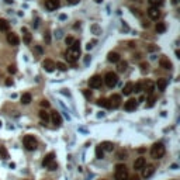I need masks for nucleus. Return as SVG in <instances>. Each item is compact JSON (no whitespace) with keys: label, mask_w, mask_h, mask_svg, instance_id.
<instances>
[{"label":"nucleus","mask_w":180,"mask_h":180,"mask_svg":"<svg viewBox=\"0 0 180 180\" xmlns=\"http://www.w3.org/2000/svg\"><path fill=\"white\" fill-rule=\"evenodd\" d=\"M7 42L11 45V47H17V45L20 44V40H18V37H17V34L8 33L7 34Z\"/></svg>","instance_id":"obj_9"},{"label":"nucleus","mask_w":180,"mask_h":180,"mask_svg":"<svg viewBox=\"0 0 180 180\" xmlns=\"http://www.w3.org/2000/svg\"><path fill=\"white\" fill-rule=\"evenodd\" d=\"M96 2H97V3H100V2H101V0H96Z\"/></svg>","instance_id":"obj_56"},{"label":"nucleus","mask_w":180,"mask_h":180,"mask_svg":"<svg viewBox=\"0 0 180 180\" xmlns=\"http://www.w3.org/2000/svg\"><path fill=\"white\" fill-rule=\"evenodd\" d=\"M31 94L30 93H24V94H21V103H23V104H30V103H31Z\"/></svg>","instance_id":"obj_25"},{"label":"nucleus","mask_w":180,"mask_h":180,"mask_svg":"<svg viewBox=\"0 0 180 180\" xmlns=\"http://www.w3.org/2000/svg\"><path fill=\"white\" fill-rule=\"evenodd\" d=\"M79 2H80V0H68V3L72 4V6H73V4H78Z\"/></svg>","instance_id":"obj_46"},{"label":"nucleus","mask_w":180,"mask_h":180,"mask_svg":"<svg viewBox=\"0 0 180 180\" xmlns=\"http://www.w3.org/2000/svg\"><path fill=\"white\" fill-rule=\"evenodd\" d=\"M93 44H94V41H93V42H89L86 48H87V49H92V48H93Z\"/></svg>","instance_id":"obj_48"},{"label":"nucleus","mask_w":180,"mask_h":180,"mask_svg":"<svg viewBox=\"0 0 180 180\" xmlns=\"http://www.w3.org/2000/svg\"><path fill=\"white\" fill-rule=\"evenodd\" d=\"M55 68H58V69L62 70V72H65V70L68 69V66H66L65 63H62V62H58V63H55Z\"/></svg>","instance_id":"obj_32"},{"label":"nucleus","mask_w":180,"mask_h":180,"mask_svg":"<svg viewBox=\"0 0 180 180\" xmlns=\"http://www.w3.org/2000/svg\"><path fill=\"white\" fill-rule=\"evenodd\" d=\"M40 118H41L44 123H48V121H49V114H48V113H45L44 110H41V111H40Z\"/></svg>","instance_id":"obj_28"},{"label":"nucleus","mask_w":180,"mask_h":180,"mask_svg":"<svg viewBox=\"0 0 180 180\" xmlns=\"http://www.w3.org/2000/svg\"><path fill=\"white\" fill-rule=\"evenodd\" d=\"M132 86H134V85H132L131 82H128L127 85L124 86V89H123V93L125 94V96H130V94L132 93Z\"/></svg>","instance_id":"obj_26"},{"label":"nucleus","mask_w":180,"mask_h":180,"mask_svg":"<svg viewBox=\"0 0 180 180\" xmlns=\"http://www.w3.org/2000/svg\"><path fill=\"white\" fill-rule=\"evenodd\" d=\"M47 168H48V170H56L58 165H56V162H55V160H53L52 163H49L48 166H47Z\"/></svg>","instance_id":"obj_36"},{"label":"nucleus","mask_w":180,"mask_h":180,"mask_svg":"<svg viewBox=\"0 0 180 180\" xmlns=\"http://www.w3.org/2000/svg\"><path fill=\"white\" fill-rule=\"evenodd\" d=\"M177 2H179V0H172V3H173V4H177Z\"/></svg>","instance_id":"obj_54"},{"label":"nucleus","mask_w":180,"mask_h":180,"mask_svg":"<svg viewBox=\"0 0 180 180\" xmlns=\"http://www.w3.org/2000/svg\"><path fill=\"white\" fill-rule=\"evenodd\" d=\"M79 56H80V49H72V48H69L68 51H66V53H65L66 61L70 62V63H75V62L79 59Z\"/></svg>","instance_id":"obj_5"},{"label":"nucleus","mask_w":180,"mask_h":180,"mask_svg":"<svg viewBox=\"0 0 180 180\" xmlns=\"http://www.w3.org/2000/svg\"><path fill=\"white\" fill-rule=\"evenodd\" d=\"M41 107L48 108V107H49V101H47V100H42V101H41Z\"/></svg>","instance_id":"obj_45"},{"label":"nucleus","mask_w":180,"mask_h":180,"mask_svg":"<svg viewBox=\"0 0 180 180\" xmlns=\"http://www.w3.org/2000/svg\"><path fill=\"white\" fill-rule=\"evenodd\" d=\"M155 101H156L155 96H153V94H152V96H149V98H148V104H146V107H152L153 104H155Z\"/></svg>","instance_id":"obj_33"},{"label":"nucleus","mask_w":180,"mask_h":180,"mask_svg":"<svg viewBox=\"0 0 180 180\" xmlns=\"http://www.w3.org/2000/svg\"><path fill=\"white\" fill-rule=\"evenodd\" d=\"M0 158H3V159H6V158H8V153L7 151L4 149L3 146H0Z\"/></svg>","instance_id":"obj_34"},{"label":"nucleus","mask_w":180,"mask_h":180,"mask_svg":"<svg viewBox=\"0 0 180 180\" xmlns=\"http://www.w3.org/2000/svg\"><path fill=\"white\" fill-rule=\"evenodd\" d=\"M53 160H55V153H53V152H49L48 155H45L44 160H42V166H44V168H47L49 163H52Z\"/></svg>","instance_id":"obj_15"},{"label":"nucleus","mask_w":180,"mask_h":180,"mask_svg":"<svg viewBox=\"0 0 180 180\" xmlns=\"http://www.w3.org/2000/svg\"><path fill=\"white\" fill-rule=\"evenodd\" d=\"M103 156H104V151H103L101 146L98 145V146H96V158H98V159H103Z\"/></svg>","instance_id":"obj_29"},{"label":"nucleus","mask_w":180,"mask_h":180,"mask_svg":"<svg viewBox=\"0 0 180 180\" xmlns=\"http://www.w3.org/2000/svg\"><path fill=\"white\" fill-rule=\"evenodd\" d=\"M108 62H113V63H118L121 61V56H120L118 52H110L108 53V56H107Z\"/></svg>","instance_id":"obj_19"},{"label":"nucleus","mask_w":180,"mask_h":180,"mask_svg":"<svg viewBox=\"0 0 180 180\" xmlns=\"http://www.w3.org/2000/svg\"><path fill=\"white\" fill-rule=\"evenodd\" d=\"M145 165H146V160H145V158H138V159H135L134 162V169L135 170H142L143 168H145Z\"/></svg>","instance_id":"obj_10"},{"label":"nucleus","mask_w":180,"mask_h":180,"mask_svg":"<svg viewBox=\"0 0 180 180\" xmlns=\"http://www.w3.org/2000/svg\"><path fill=\"white\" fill-rule=\"evenodd\" d=\"M101 83H103V79L101 76H98V75H94L92 78L89 79V86L92 89H98V87H101Z\"/></svg>","instance_id":"obj_6"},{"label":"nucleus","mask_w":180,"mask_h":180,"mask_svg":"<svg viewBox=\"0 0 180 180\" xmlns=\"http://www.w3.org/2000/svg\"><path fill=\"white\" fill-rule=\"evenodd\" d=\"M92 30H93V33L94 34H100V28H98V25H92Z\"/></svg>","instance_id":"obj_41"},{"label":"nucleus","mask_w":180,"mask_h":180,"mask_svg":"<svg viewBox=\"0 0 180 180\" xmlns=\"http://www.w3.org/2000/svg\"><path fill=\"white\" fill-rule=\"evenodd\" d=\"M49 118L52 120V123L56 125V127H59L62 124V118H61V114L59 113H56V111H52V114H51V117Z\"/></svg>","instance_id":"obj_16"},{"label":"nucleus","mask_w":180,"mask_h":180,"mask_svg":"<svg viewBox=\"0 0 180 180\" xmlns=\"http://www.w3.org/2000/svg\"><path fill=\"white\" fill-rule=\"evenodd\" d=\"M59 6H61L59 0H47V2H45V8H47V10H49V11L56 10Z\"/></svg>","instance_id":"obj_8"},{"label":"nucleus","mask_w":180,"mask_h":180,"mask_svg":"<svg viewBox=\"0 0 180 180\" xmlns=\"http://www.w3.org/2000/svg\"><path fill=\"white\" fill-rule=\"evenodd\" d=\"M156 49V47H149V48H148V51H149V52H152V51H155Z\"/></svg>","instance_id":"obj_50"},{"label":"nucleus","mask_w":180,"mask_h":180,"mask_svg":"<svg viewBox=\"0 0 180 180\" xmlns=\"http://www.w3.org/2000/svg\"><path fill=\"white\" fill-rule=\"evenodd\" d=\"M83 94H85L87 98L92 97V92H90V90H83Z\"/></svg>","instance_id":"obj_44"},{"label":"nucleus","mask_w":180,"mask_h":180,"mask_svg":"<svg viewBox=\"0 0 180 180\" xmlns=\"http://www.w3.org/2000/svg\"><path fill=\"white\" fill-rule=\"evenodd\" d=\"M165 152H166L165 151V145L162 142L153 143L151 148V155H152V158H155V159H160V158L165 155Z\"/></svg>","instance_id":"obj_2"},{"label":"nucleus","mask_w":180,"mask_h":180,"mask_svg":"<svg viewBox=\"0 0 180 180\" xmlns=\"http://www.w3.org/2000/svg\"><path fill=\"white\" fill-rule=\"evenodd\" d=\"M141 90H142V85L141 83H137V85L132 86V92H135V93H139Z\"/></svg>","instance_id":"obj_35"},{"label":"nucleus","mask_w":180,"mask_h":180,"mask_svg":"<svg viewBox=\"0 0 180 180\" xmlns=\"http://www.w3.org/2000/svg\"><path fill=\"white\" fill-rule=\"evenodd\" d=\"M69 48H72V49H80V42H79V41H73V44L70 45Z\"/></svg>","instance_id":"obj_37"},{"label":"nucleus","mask_w":180,"mask_h":180,"mask_svg":"<svg viewBox=\"0 0 180 180\" xmlns=\"http://www.w3.org/2000/svg\"><path fill=\"white\" fill-rule=\"evenodd\" d=\"M124 108L127 111H132L137 108V100L135 98H130L128 101H125V104H124Z\"/></svg>","instance_id":"obj_17"},{"label":"nucleus","mask_w":180,"mask_h":180,"mask_svg":"<svg viewBox=\"0 0 180 180\" xmlns=\"http://www.w3.org/2000/svg\"><path fill=\"white\" fill-rule=\"evenodd\" d=\"M108 101H110V107L118 108V107L121 106V96H120V94H113V96L108 98Z\"/></svg>","instance_id":"obj_7"},{"label":"nucleus","mask_w":180,"mask_h":180,"mask_svg":"<svg viewBox=\"0 0 180 180\" xmlns=\"http://www.w3.org/2000/svg\"><path fill=\"white\" fill-rule=\"evenodd\" d=\"M115 180H128V169L124 163L115 165V172H114Z\"/></svg>","instance_id":"obj_1"},{"label":"nucleus","mask_w":180,"mask_h":180,"mask_svg":"<svg viewBox=\"0 0 180 180\" xmlns=\"http://www.w3.org/2000/svg\"><path fill=\"white\" fill-rule=\"evenodd\" d=\"M148 2H149V4H151L152 7H156V8L163 4V0H148Z\"/></svg>","instance_id":"obj_27"},{"label":"nucleus","mask_w":180,"mask_h":180,"mask_svg":"<svg viewBox=\"0 0 180 180\" xmlns=\"http://www.w3.org/2000/svg\"><path fill=\"white\" fill-rule=\"evenodd\" d=\"M45 40H47V42H49V33L45 34Z\"/></svg>","instance_id":"obj_51"},{"label":"nucleus","mask_w":180,"mask_h":180,"mask_svg":"<svg viewBox=\"0 0 180 180\" xmlns=\"http://www.w3.org/2000/svg\"><path fill=\"white\" fill-rule=\"evenodd\" d=\"M97 104H98L100 107H104V108H111V107H110V101H108V98H104V97L98 98V100H97Z\"/></svg>","instance_id":"obj_22"},{"label":"nucleus","mask_w":180,"mask_h":180,"mask_svg":"<svg viewBox=\"0 0 180 180\" xmlns=\"http://www.w3.org/2000/svg\"><path fill=\"white\" fill-rule=\"evenodd\" d=\"M141 70H142V72H145V70H148V63H145V62H142V63H141Z\"/></svg>","instance_id":"obj_43"},{"label":"nucleus","mask_w":180,"mask_h":180,"mask_svg":"<svg viewBox=\"0 0 180 180\" xmlns=\"http://www.w3.org/2000/svg\"><path fill=\"white\" fill-rule=\"evenodd\" d=\"M159 65H160V68H163V69H170V68H172V62L169 61L166 56H162L159 59Z\"/></svg>","instance_id":"obj_18"},{"label":"nucleus","mask_w":180,"mask_h":180,"mask_svg":"<svg viewBox=\"0 0 180 180\" xmlns=\"http://www.w3.org/2000/svg\"><path fill=\"white\" fill-rule=\"evenodd\" d=\"M73 41H75V40H73V38H72V37H66V38H65V42H66V45H69V47H70V45H72V44H73Z\"/></svg>","instance_id":"obj_40"},{"label":"nucleus","mask_w":180,"mask_h":180,"mask_svg":"<svg viewBox=\"0 0 180 180\" xmlns=\"http://www.w3.org/2000/svg\"><path fill=\"white\" fill-rule=\"evenodd\" d=\"M143 90L148 96H152L153 94V90H155V83L151 82V80H146V83L143 85Z\"/></svg>","instance_id":"obj_11"},{"label":"nucleus","mask_w":180,"mask_h":180,"mask_svg":"<svg viewBox=\"0 0 180 180\" xmlns=\"http://www.w3.org/2000/svg\"><path fill=\"white\" fill-rule=\"evenodd\" d=\"M37 51H38L40 53H42V48H41V47H37Z\"/></svg>","instance_id":"obj_53"},{"label":"nucleus","mask_w":180,"mask_h":180,"mask_svg":"<svg viewBox=\"0 0 180 180\" xmlns=\"http://www.w3.org/2000/svg\"><path fill=\"white\" fill-rule=\"evenodd\" d=\"M148 16L151 17L152 20H158L160 17V11H159V8H156V7H151L149 10H148Z\"/></svg>","instance_id":"obj_14"},{"label":"nucleus","mask_w":180,"mask_h":180,"mask_svg":"<svg viewBox=\"0 0 180 180\" xmlns=\"http://www.w3.org/2000/svg\"><path fill=\"white\" fill-rule=\"evenodd\" d=\"M100 146H101L103 151H106V152H113V149H114V145H113V142H108V141L100 143Z\"/></svg>","instance_id":"obj_21"},{"label":"nucleus","mask_w":180,"mask_h":180,"mask_svg":"<svg viewBox=\"0 0 180 180\" xmlns=\"http://www.w3.org/2000/svg\"><path fill=\"white\" fill-rule=\"evenodd\" d=\"M6 86H13V80H11V79H7V80H6Z\"/></svg>","instance_id":"obj_47"},{"label":"nucleus","mask_w":180,"mask_h":180,"mask_svg":"<svg viewBox=\"0 0 180 180\" xmlns=\"http://www.w3.org/2000/svg\"><path fill=\"white\" fill-rule=\"evenodd\" d=\"M21 31H23V37H24V42H25V44H31V34H30V31H28L27 28H23Z\"/></svg>","instance_id":"obj_23"},{"label":"nucleus","mask_w":180,"mask_h":180,"mask_svg":"<svg viewBox=\"0 0 180 180\" xmlns=\"http://www.w3.org/2000/svg\"><path fill=\"white\" fill-rule=\"evenodd\" d=\"M7 70H8V73H11V75H14L17 72V69H16V66H14V65H10Z\"/></svg>","instance_id":"obj_39"},{"label":"nucleus","mask_w":180,"mask_h":180,"mask_svg":"<svg viewBox=\"0 0 180 180\" xmlns=\"http://www.w3.org/2000/svg\"><path fill=\"white\" fill-rule=\"evenodd\" d=\"M8 28H10L8 21L4 18H0V31H8Z\"/></svg>","instance_id":"obj_24"},{"label":"nucleus","mask_w":180,"mask_h":180,"mask_svg":"<svg viewBox=\"0 0 180 180\" xmlns=\"http://www.w3.org/2000/svg\"><path fill=\"white\" fill-rule=\"evenodd\" d=\"M138 152H139V153H142V152H145V148H139Z\"/></svg>","instance_id":"obj_52"},{"label":"nucleus","mask_w":180,"mask_h":180,"mask_svg":"<svg viewBox=\"0 0 180 180\" xmlns=\"http://www.w3.org/2000/svg\"><path fill=\"white\" fill-rule=\"evenodd\" d=\"M104 82L108 87H115L118 83V76L115 72H107L106 76H104Z\"/></svg>","instance_id":"obj_3"},{"label":"nucleus","mask_w":180,"mask_h":180,"mask_svg":"<svg viewBox=\"0 0 180 180\" xmlns=\"http://www.w3.org/2000/svg\"><path fill=\"white\" fill-rule=\"evenodd\" d=\"M127 66H128V63L125 61H124V62L120 61L118 62V70H120V72H124V70L127 69Z\"/></svg>","instance_id":"obj_31"},{"label":"nucleus","mask_w":180,"mask_h":180,"mask_svg":"<svg viewBox=\"0 0 180 180\" xmlns=\"http://www.w3.org/2000/svg\"><path fill=\"white\" fill-rule=\"evenodd\" d=\"M130 180H139V176H137V175H134V176L130 177Z\"/></svg>","instance_id":"obj_49"},{"label":"nucleus","mask_w":180,"mask_h":180,"mask_svg":"<svg viewBox=\"0 0 180 180\" xmlns=\"http://www.w3.org/2000/svg\"><path fill=\"white\" fill-rule=\"evenodd\" d=\"M132 2H141V0H132Z\"/></svg>","instance_id":"obj_57"},{"label":"nucleus","mask_w":180,"mask_h":180,"mask_svg":"<svg viewBox=\"0 0 180 180\" xmlns=\"http://www.w3.org/2000/svg\"><path fill=\"white\" fill-rule=\"evenodd\" d=\"M42 66H44V69L47 70V72H53V70H55V62L51 61V59H45V61L42 62Z\"/></svg>","instance_id":"obj_13"},{"label":"nucleus","mask_w":180,"mask_h":180,"mask_svg":"<svg viewBox=\"0 0 180 180\" xmlns=\"http://www.w3.org/2000/svg\"><path fill=\"white\" fill-rule=\"evenodd\" d=\"M23 142H24V146L27 151H34V149H37V139L34 138L33 135H25L24 139H23Z\"/></svg>","instance_id":"obj_4"},{"label":"nucleus","mask_w":180,"mask_h":180,"mask_svg":"<svg viewBox=\"0 0 180 180\" xmlns=\"http://www.w3.org/2000/svg\"><path fill=\"white\" fill-rule=\"evenodd\" d=\"M6 2H7V3H11V2H13V0H6Z\"/></svg>","instance_id":"obj_55"},{"label":"nucleus","mask_w":180,"mask_h":180,"mask_svg":"<svg viewBox=\"0 0 180 180\" xmlns=\"http://www.w3.org/2000/svg\"><path fill=\"white\" fill-rule=\"evenodd\" d=\"M153 173H155V166H153V165H149V166H146V168H143V170H142V177L148 179V177H151Z\"/></svg>","instance_id":"obj_12"},{"label":"nucleus","mask_w":180,"mask_h":180,"mask_svg":"<svg viewBox=\"0 0 180 180\" xmlns=\"http://www.w3.org/2000/svg\"><path fill=\"white\" fill-rule=\"evenodd\" d=\"M156 31H158V33H165V31H166L165 23H158V24H156Z\"/></svg>","instance_id":"obj_30"},{"label":"nucleus","mask_w":180,"mask_h":180,"mask_svg":"<svg viewBox=\"0 0 180 180\" xmlns=\"http://www.w3.org/2000/svg\"><path fill=\"white\" fill-rule=\"evenodd\" d=\"M131 10H132V13H134V14H137L138 17H142V13H141V10H138V8H131Z\"/></svg>","instance_id":"obj_42"},{"label":"nucleus","mask_w":180,"mask_h":180,"mask_svg":"<svg viewBox=\"0 0 180 180\" xmlns=\"http://www.w3.org/2000/svg\"><path fill=\"white\" fill-rule=\"evenodd\" d=\"M125 156H127V152H124V151H120L118 153H117V158H118V159H125Z\"/></svg>","instance_id":"obj_38"},{"label":"nucleus","mask_w":180,"mask_h":180,"mask_svg":"<svg viewBox=\"0 0 180 180\" xmlns=\"http://www.w3.org/2000/svg\"><path fill=\"white\" fill-rule=\"evenodd\" d=\"M155 86L158 87V90L163 92V90L166 89V86H168V80H166V79H158V82H156Z\"/></svg>","instance_id":"obj_20"}]
</instances>
